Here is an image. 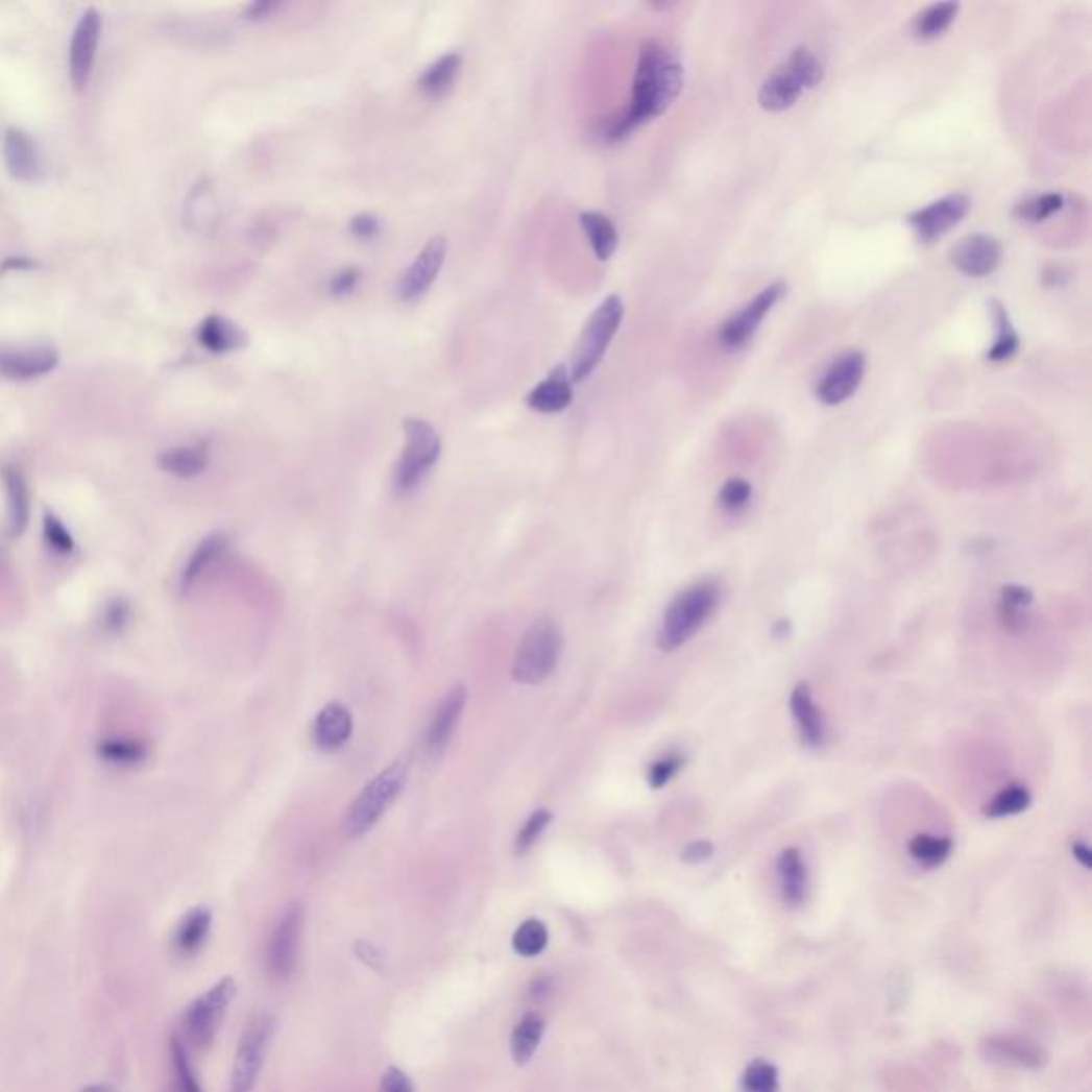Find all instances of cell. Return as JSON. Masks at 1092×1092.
Here are the masks:
<instances>
[{"label":"cell","mask_w":1092,"mask_h":1092,"mask_svg":"<svg viewBox=\"0 0 1092 1092\" xmlns=\"http://www.w3.org/2000/svg\"><path fill=\"white\" fill-rule=\"evenodd\" d=\"M683 63L666 43L645 41L636 65L630 107L606 128V141H622L645 122L659 118L683 90Z\"/></svg>","instance_id":"1"},{"label":"cell","mask_w":1092,"mask_h":1092,"mask_svg":"<svg viewBox=\"0 0 1092 1092\" xmlns=\"http://www.w3.org/2000/svg\"><path fill=\"white\" fill-rule=\"evenodd\" d=\"M720 602V585L715 581H700L683 589L663 612L661 628L657 634V645L661 651H677L698 630L708 622V616L715 612Z\"/></svg>","instance_id":"2"},{"label":"cell","mask_w":1092,"mask_h":1092,"mask_svg":"<svg viewBox=\"0 0 1092 1092\" xmlns=\"http://www.w3.org/2000/svg\"><path fill=\"white\" fill-rule=\"evenodd\" d=\"M824 79V65L811 52L809 47H796L790 54L787 63L773 71L771 77L762 83L757 92V101L767 112H785L790 110L802 92L814 90Z\"/></svg>","instance_id":"3"},{"label":"cell","mask_w":1092,"mask_h":1092,"mask_svg":"<svg viewBox=\"0 0 1092 1092\" xmlns=\"http://www.w3.org/2000/svg\"><path fill=\"white\" fill-rule=\"evenodd\" d=\"M624 314H626V308L620 295H608L596 308V312L587 320L583 334L579 338V344L573 353V371H569L573 383H583V380L589 378L596 371V367L602 363L612 338L616 336V331H620L622 326Z\"/></svg>","instance_id":"4"},{"label":"cell","mask_w":1092,"mask_h":1092,"mask_svg":"<svg viewBox=\"0 0 1092 1092\" xmlns=\"http://www.w3.org/2000/svg\"><path fill=\"white\" fill-rule=\"evenodd\" d=\"M561 645V630L553 620L542 616L534 622L518 645L512 663V679L520 685H538L549 679L559 663Z\"/></svg>","instance_id":"5"},{"label":"cell","mask_w":1092,"mask_h":1092,"mask_svg":"<svg viewBox=\"0 0 1092 1092\" xmlns=\"http://www.w3.org/2000/svg\"><path fill=\"white\" fill-rule=\"evenodd\" d=\"M408 779V762L397 759L389 769L375 775L363 792L348 806L344 818V830L348 836L357 839L365 834L380 818L387 814L389 806L395 802Z\"/></svg>","instance_id":"6"},{"label":"cell","mask_w":1092,"mask_h":1092,"mask_svg":"<svg viewBox=\"0 0 1092 1092\" xmlns=\"http://www.w3.org/2000/svg\"><path fill=\"white\" fill-rule=\"evenodd\" d=\"M406 446L395 467V489L408 493L420 485V481L432 471L442 453V440L436 427L424 418H406L404 420Z\"/></svg>","instance_id":"7"},{"label":"cell","mask_w":1092,"mask_h":1092,"mask_svg":"<svg viewBox=\"0 0 1092 1092\" xmlns=\"http://www.w3.org/2000/svg\"><path fill=\"white\" fill-rule=\"evenodd\" d=\"M235 981L230 977H224L186 1008L181 1016L179 1035L186 1043V1048L205 1050L212 1046V1041L216 1039L224 1022L226 1010L235 999Z\"/></svg>","instance_id":"8"},{"label":"cell","mask_w":1092,"mask_h":1092,"mask_svg":"<svg viewBox=\"0 0 1092 1092\" xmlns=\"http://www.w3.org/2000/svg\"><path fill=\"white\" fill-rule=\"evenodd\" d=\"M275 1033V1018L269 1014L254 1016L248 1026L244 1028V1035L237 1046L233 1071H230V1092H252L267 1050L271 1046V1039Z\"/></svg>","instance_id":"9"},{"label":"cell","mask_w":1092,"mask_h":1092,"mask_svg":"<svg viewBox=\"0 0 1092 1092\" xmlns=\"http://www.w3.org/2000/svg\"><path fill=\"white\" fill-rule=\"evenodd\" d=\"M787 293V284L783 280H777L769 284L767 289L759 291L751 301H747L736 314H732L720 329V344L726 350H741L745 348L753 336L757 334L759 324L769 316V312L781 301V297Z\"/></svg>","instance_id":"10"},{"label":"cell","mask_w":1092,"mask_h":1092,"mask_svg":"<svg viewBox=\"0 0 1092 1092\" xmlns=\"http://www.w3.org/2000/svg\"><path fill=\"white\" fill-rule=\"evenodd\" d=\"M304 926L301 905H291L277 920L267 945V973L275 981H287L297 965V949Z\"/></svg>","instance_id":"11"},{"label":"cell","mask_w":1092,"mask_h":1092,"mask_svg":"<svg viewBox=\"0 0 1092 1092\" xmlns=\"http://www.w3.org/2000/svg\"><path fill=\"white\" fill-rule=\"evenodd\" d=\"M446 252H448L446 235H436L424 244V248L416 254V259L412 261V265L406 269V273L402 275L397 284V297L404 304H412L420 299L427 291L432 289V284L438 280L444 267Z\"/></svg>","instance_id":"12"},{"label":"cell","mask_w":1092,"mask_h":1092,"mask_svg":"<svg viewBox=\"0 0 1092 1092\" xmlns=\"http://www.w3.org/2000/svg\"><path fill=\"white\" fill-rule=\"evenodd\" d=\"M867 371V355L863 350H847L839 355L822 373L816 395L826 406H839L858 391Z\"/></svg>","instance_id":"13"},{"label":"cell","mask_w":1092,"mask_h":1092,"mask_svg":"<svg viewBox=\"0 0 1092 1092\" xmlns=\"http://www.w3.org/2000/svg\"><path fill=\"white\" fill-rule=\"evenodd\" d=\"M971 210V199L965 193H952L926 208L909 214V224L922 244H932L947 230H952Z\"/></svg>","instance_id":"14"},{"label":"cell","mask_w":1092,"mask_h":1092,"mask_svg":"<svg viewBox=\"0 0 1092 1092\" xmlns=\"http://www.w3.org/2000/svg\"><path fill=\"white\" fill-rule=\"evenodd\" d=\"M101 30L103 20L97 9H86L73 30L69 47V75L77 90H83L90 83L92 67L94 60H97Z\"/></svg>","instance_id":"15"},{"label":"cell","mask_w":1092,"mask_h":1092,"mask_svg":"<svg viewBox=\"0 0 1092 1092\" xmlns=\"http://www.w3.org/2000/svg\"><path fill=\"white\" fill-rule=\"evenodd\" d=\"M954 267L969 277H986L1003 261V246L992 235L975 233L958 242L949 252Z\"/></svg>","instance_id":"16"},{"label":"cell","mask_w":1092,"mask_h":1092,"mask_svg":"<svg viewBox=\"0 0 1092 1092\" xmlns=\"http://www.w3.org/2000/svg\"><path fill=\"white\" fill-rule=\"evenodd\" d=\"M60 355L52 346H24V348H3L0 350V378L26 380L43 378L58 367Z\"/></svg>","instance_id":"17"},{"label":"cell","mask_w":1092,"mask_h":1092,"mask_svg":"<svg viewBox=\"0 0 1092 1092\" xmlns=\"http://www.w3.org/2000/svg\"><path fill=\"white\" fill-rule=\"evenodd\" d=\"M575 402L573 378L565 365H557L526 397V404L540 414H559Z\"/></svg>","instance_id":"18"},{"label":"cell","mask_w":1092,"mask_h":1092,"mask_svg":"<svg viewBox=\"0 0 1092 1092\" xmlns=\"http://www.w3.org/2000/svg\"><path fill=\"white\" fill-rule=\"evenodd\" d=\"M3 159L11 177L34 181L43 173V161L32 137L20 128H9L3 139Z\"/></svg>","instance_id":"19"},{"label":"cell","mask_w":1092,"mask_h":1092,"mask_svg":"<svg viewBox=\"0 0 1092 1092\" xmlns=\"http://www.w3.org/2000/svg\"><path fill=\"white\" fill-rule=\"evenodd\" d=\"M465 700H467L465 687L457 685L438 704L436 713L432 718V724H430V730H427V751H430L434 757H438L448 747L457 730V724L461 720L463 708H465Z\"/></svg>","instance_id":"20"},{"label":"cell","mask_w":1092,"mask_h":1092,"mask_svg":"<svg viewBox=\"0 0 1092 1092\" xmlns=\"http://www.w3.org/2000/svg\"><path fill=\"white\" fill-rule=\"evenodd\" d=\"M228 551V536L222 534V532H216V534H210L208 538H203L199 542V547L190 553L184 569H181V577H179V587L184 593L193 591L210 573L212 569L224 559Z\"/></svg>","instance_id":"21"},{"label":"cell","mask_w":1092,"mask_h":1092,"mask_svg":"<svg viewBox=\"0 0 1092 1092\" xmlns=\"http://www.w3.org/2000/svg\"><path fill=\"white\" fill-rule=\"evenodd\" d=\"M792 718L796 722L800 738L809 747H820L826 741V722L814 694L806 683H798L790 696Z\"/></svg>","instance_id":"22"},{"label":"cell","mask_w":1092,"mask_h":1092,"mask_svg":"<svg viewBox=\"0 0 1092 1092\" xmlns=\"http://www.w3.org/2000/svg\"><path fill=\"white\" fill-rule=\"evenodd\" d=\"M353 734V715L350 710L340 702H329L320 708L314 722V743L320 751H338L342 749Z\"/></svg>","instance_id":"23"},{"label":"cell","mask_w":1092,"mask_h":1092,"mask_svg":"<svg viewBox=\"0 0 1092 1092\" xmlns=\"http://www.w3.org/2000/svg\"><path fill=\"white\" fill-rule=\"evenodd\" d=\"M197 342L208 353L224 355V353L244 348L248 344V336L244 334V329L237 326L233 320L220 314H212L203 318L201 324L197 326Z\"/></svg>","instance_id":"24"},{"label":"cell","mask_w":1092,"mask_h":1092,"mask_svg":"<svg viewBox=\"0 0 1092 1092\" xmlns=\"http://www.w3.org/2000/svg\"><path fill=\"white\" fill-rule=\"evenodd\" d=\"M0 477H3L9 500V536L18 538L24 534L30 518L28 483L24 479V471L14 463H5L3 469H0Z\"/></svg>","instance_id":"25"},{"label":"cell","mask_w":1092,"mask_h":1092,"mask_svg":"<svg viewBox=\"0 0 1092 1092\" xmlns=\"http://www.w3.org/2000/svg\"><path fill=\"white\" fill-rule=\"evenodd\" d=\"M212 930V914L205 907L190 909L177 924L173 932V949L175 954L181 958H190L199 954L203 945L208 943Z\"/></svg>","instance_id":"26"},{"label":"cell","mask_w":1092,"mask_h":1092,"mask_svg":"<svg viewBox=\"0 0 1092 1092\" xmlns=\"http://www.w3.org/2000/svg\"><path fill=\"white\" fill-rule=\"evenodd\" d=\"M777 877L781 885V894L790 905H800L806 898V890H809V875H806V865L802 853L796 847H787L781 851L777 860Z\"/></svg>","instance_id":"27"},{"label":"cell","mask_w":1092,"mask_h":1092,"mask_svg":"<svg viewBox=\"0 0 1092 1092\" xmlns=\"http://www.w3.org/2000/svg\"><path fill=\"white\" fill-rule=\"evenodd\" d=\"M159 465L177 479H197L210 465V448L203 442L175 446L161 453Z\"/></svg>","instance_id":"28"},{"label":"cell","mask_w":1092,"mask_h":1092,"mask_svg":"<svg viewBox=\"0 0 1092 1092\" xmlns=\"http://www.w3.org/2000/svg\"><path fill=\"white\" fill-rule=\"evenodd\" d=\"M986 1046H988L990 1057L999 1059V1061L1014 1063V1065H1020V1067L1037 1069V1067H1041L1043 1063H1046V1052H1043V1048H1039L1037 1043L1030 1041V1039L992 1037V1039L986 1041Z\"/></svg>","instance_id":"29"},{"label":"cell","mask_w":1092,"mask_h":1092,"mask_svg":"<svg viewBox=\"0 0 1092 1092\" xmlns=\"http://www.w3.org/2000/svg\"><path fill=\"white\" fill-rule=\"evenodd\" d=\"M461 54L459 52H448L444 56H440L436 63H432L430 67H427L422 71V75L418 77V90L424 94V97L430 99H442L444 94H448L461 73Z\"/></svg>","instance_id":"30"},{"label":"cell","mask_w":1092,"mask_h":1092,"mask_svg":"<svg viewBox=\"0 0 1092 1092\" xmlns=\"http://www.w3.org/2000/svg\"><path fill=\"white\" fill-rule=\"evenodd\" d=\"M988 306H990L992 320L996 324V336H994V344L990 346L986 359L992 363H1005L1016 357L1020 348V336L1012 324L1008 308L999 299H990Z\"/></svg>","instance_id":"31"},{"label":"cell","mask_w":1092,"mask_h":1092,"mask_svg":"<svg viewBox=\"0 0 1092 1092\" xmlns=\"http://www.w3.org/2000/svg\"><path fill=\"white\" fill-rule=\"evenodd\" d=\"M1033 606L1030 589L1022 585H1005L999 600V622L1010 634H1022L1028 626V612Z\"/></svg>","instance_id":"32"},{"label":"cell","mask_w":1092,"mask_h":1092,"mask_svg":"<svg viewBox=\"0 0 1092 1092\" xmlns=\"http://www.w3.org/2000/svg\"><path fill=\"white\" fill-rule=\"evenodd\" d=\"M544 1035V1018L538 1012H528L512 1030L510 1037V1052L516 1065L528 1063L534 1052L538 1050L540 1041Z\"/></svg>","instance_id":"33"},{"label":"cell","mask_w":1092,"mask_h":1092,"mask_svg":"<svg viewBox=\"0 0 1092 1092\" xmlns=\"http://www.w3.org/2000/svg\"><path fill=\"white\" fill-rule=\"evenodd\" d=\"M581 226L587 235L593 254L600 261H608L614 254L616 246H620V233H616L612 220L600 212H583Z\"/></svg>","instance_id":"34"},{"label":"cell","mask_w":1092,"mask_h":1092,"mask_svg":"<svg viewBox=\"0 0 1092 1092\" xmlns=\"http://www.w3.org/2000/svg\"><path fill=\"white\" fill-rule=\"evenodd\" d=\"M169 1088L167 1092H201L199 1079L188 1059V1048L179 1035L171 1037L169 1043Z\"/></svg>","instance_id":"35"},{"label":"cell","mask_w":1092,"mask_h":1092,"mask_svg":"<svg viewBox=\"0 0 1092 1092\" xmlns=\"http://www.w3.org/2000/svg\"><path fill=\"white\" fill-rule=\"evenodd\" d=\"M958 11H961L958 3H932L924 7L914 18V34L924 41L941 37L949 26L954 24Z\"/></svg>","instance_id":"36"},{"label":"cell","mask_w":1092,"mask_h":1092,"mask_svg":"<svg viewBox=\"0 0 1092 1092\" xmlns=\"http://www.w3.org/2000/svg\"><path fill=\"white\" fill-rule=\"evenodd\" d=\"M97 753H99V757L103 759V762H107V765H114V767H137V765H141L148 757V745L137 741V738L116 736V738L101 741L99 747H97Z\"/></svg>","instance_id":"37"},{"label":"cell","mask_w":1092,"mask_h":1092,"mask_svg":"<svg viewBox=\"0 0 1092 1092\" xmlns=\"http://www.w3.org/2000/svg\"><path fill=\"white\" fill-rule=\"evenodd\" d=\"M909 853L922 867L935 869L949 858V853H952V841L935 834H918L909 841Z\"/></svg>","instance_id":"38"},{"label":"cell","mask_w":1092,"mask_h":1092,"mask_svg":"<svg viewBox=\"0 0 1092 1092\" xmlns=\"http://www.w3.org/2000/svg\"><path fill=\"white\" fill-rule=\"evenodd\" d=\"M1030 804V794L1024 785H1010L1005 790H1001L999 794H996L986 806H984V814L988 818H1010V816H1018L1022 811L1028 809Z\"/></svg>","instance_id":"39"},{"label":"cell","mask_w":1092,"mask_h":1092,"mask_svg":"<svg viewBox=\"0 0 1092 1092\" xmlns=\"http://www.w3.org/2000/svg\"><path fill=\"white\" fill-rule=\"evenodd\" d=\"M549 943V930L540 920H528L520 924L512 937V947L518 956L534 958L544 952Z\"/></svg>","instance_id":"40"},{"label":"cell","mask_w":1092,"mask_h":1092,"mask_svg":"<svg viewBox=\"0 0 1092 1092\" xmlns=\"http://www.w3.org/2000/svg\"><path fill=\"white\" fill-rule=\"evenodd\" d=\"M1063 208H1065V197L1063 195L1046 193V195H1039V197H1033V199H1026L1024 203H1020L1016 208V216L1020 220H1028V222H1043V220L1052 218L1054 214H1059Z\"/></svg>","instance_id":"41"},{"label":"cell","mask_w":1092,"mask_h":1092,"mask_svg":"<svg viewBox=\"0 0 1092 1092\" xmlns=\"http://www.w3.org/2000/svg\"><path fill=\"white\" fill-rule=\"evenodd\" d=\"M745 1092H779V1073L767 1061H753L743 1075Z\"/></svg>","instance_id":"42"},{"label":"cell","mask_w":1092,"mask_h":1092,"mask_svg":"<svg viewBox=\"0 0 1092 1092\" xmlns=\"http://www.w3.org/2000/svg\"><path fill=\"white\" fill-rule=\"evenodd\" d=\"M551 820H553V814H551L549 809H536V811L528 818V822H526L524 826H520V830H518V834H516V841H514V851L518 853V856H520V853L530 851V849L538 843V839H540V836L544 834V830L549 828Z\"/></svg>","instance_id":"43"},{"label":"cell","mask_w":1092,"mask_h":1092,"mask_svg":"<svg viewBox=\"0 0 1092 1092\" xmlns=\"http://www.w3.org/2000/svg\"><path fill=\"white\" fill-rule=\"evenodd\" d=\"M683 765H685V757L679 751H671L663 757L655 759V762L649 769V773H647L649 785L653 790H659L666 783H671L677 777V773L683 769Z\"/></svg>","instance_id":"44"},{"label":"cell","mask_w":1092,"mask_h":1092,"mask_svg":"<svg viewBox=\"0 0 1092 1092\" xmlns=\"http://www.w3.org/2000/svg\"><path fill=\"white\" fill-rule=\"evenodd\" d=\"M43 536H45L47 547H50L58 555H69L75 549L71 532L65 528V524L58 516H54L50 512L43 516Z\"/></svg>","instance_id":"45"},{"label":"cell","mask_w":1092,"mask_h":1092,"mask_svg":"<svg viewBox=\"0 0 1092 1092\" xmlns=\"http://www.w3.org/2000/svg\"><path fill=\"white\" fill-rule=\"evenodd\" d=\"M751 500V485L745 479H730L720 491V506L728 512L743 510Z\"/></svg>","instance_id":"46"},{"label":"cell","mask_w":1092,"mask_h":1092,"mask_svg":"<svg viewBox=\"0 0 1092 1092\" xmlns=\"http://www.w3.org/2000/svg\"><path fill=\"white\" fill-rule=\"evenodd\" d=\"M130 622V604L124 598L112 600L103 610V628L110 634H120Z\"/></svg>","instance_id":"47"},{"label":"cell","mask_w":1092,"mask_h":1092,"mask_svg":"<svg viewBox=\"0 0 1092 1092\" xmlns=\"http://www.w3.org/2000/svg\"><path fill=\"white\" fill-rule=\"evenodd\" d=\"M361 282V269L359 267H342L334 275L329 277L326 289L334 297H348L355 293Z\"/></svg>","instance_id":"48"},{"label":"cell","mask_w":1092,"mask_h":1092,"mask_svg":"<svg viewBox=\"0 0 1092 1092\" xmlns=\"http://www.w3.org/2000/svg\"><path fill=\"white\" fill-rule=\"evenodd\" d=\"M348 228L357 240H373V237L380 233V220L371 212H363L350 220Z\"/></svg>","instance_id":"49"},{"label":"cell","mask_w":1092,"mask_h":1092,"mask_svg":"<svg viewBox=\"0 0 1092 1092\" xmlns=\"http://www.w3.org/2000/svg\"><path fill=\"white\" fill-rule=\"evenodd\" d=\"M380 1092H414V1086L402 1069L389 1067L380 1082Z\"/></svg>","instance_id":"50"},{"label":"cell","mask_w":1092,"mask_h":1092,"mask_svg":"<svg viewBox=\"0 0 1092 1092\" xmlns=\"http://www.w3.org/2000/svg\"><path fill=\"white\" fill-rule=\"evenodd\" d=\"M277 9H282L280 3H271V0H259V3H252L246 7L244 16L246 20H252V22H261V20H267L271 18Z\"/></svg>","instance_id":"51"},{"label":"cell","mask_w":1092,"mask_h":1092,"mask_svg":"<svg viewBox=\"0 0 1092 1092\" xmlns=\"http://www.w3.org/2000/svg\"><path fill=\"white\" fill-rule=\"evenodd\" d=\"M710 853H713V847H710V843L706 841H700V843H691L685 851H683V858L687 863H704L710 858Z\"/></svg>","instance_id":"52"},{"label":"cell","mask_w":1092,"mask_h":1092,"mask_svg":"<svg viewBox=\"0 0 1092 1092\" xmlns=\"http://www.w3.org/2000/svg\"><path fill=\"white\" fill-rule=\"evenodd\" d=\"M1071 849H1073L1075 860L1082 863L1086 869H1090V860H1092V858H1090V849H1088V845L1082 843V841H1077V843H1073Z\"/></svg>","instance_id":"53"},{"label":"cell","mask_w":1092,"mask_h":1092,"mask_svg":"<svg viewBox=\"0 0 1092 1092\" xmlns=\"http://www.w3.org/2000/svg\"><path fill=\"white\" fill-rule=\"evenodd\" d=\"M79 1092H118V1088H114L112 1084H88Z\"/></svg>","instance_id":"54"}]
</instances>
